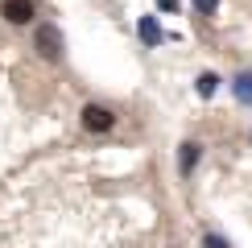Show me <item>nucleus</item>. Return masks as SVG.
<instances>
[{
    "label": "nucleus",
    "mask_w": 252,
    "mask_h": 248,
    "mask_svg": "<svg viewBox=\"0 0 252 248\" xmlns=\"http://www.w3.org/2000/svg\"><path fill=\"white\" fill-rule=\"evenodd\" d=\"M33 50L46 62H58L62 58V33H58V25H37L33 29Z\"/></svg>",
    "instance_id": "obj_1"
},
{
    "label": "nucleus",
    "mask_w": 252,
    "mask_h": 248,
    "mask_svg": "<svg viewBox=\"0 0 252 248\" xmlns=\"http://www.w3.org/2000/svg\"><path fill=\"white\" fill-rule=\"evenodd\" d=\"M79 116H83V128H87V132H108V128H116V112L103 108V103H87Z\"/></svg>",
    "instance_id": "obj_2"
},
{
    "label": "nucleus",
    "mask_w": 252,
    "mask_h": 248,
    "mask_svg": "<svg viewBox=\"0 0 252 248\" xmlns=\"http://www.w3.org/2000/svg\"><path fill=\"white\" fill-rule=\"evenodd\" d=\"M33 13H37L33 0H4V4H0V17H4L8 25H29Z\"/></svg>",
    "instance_id": "obj_3"
},
{
    "label": "nucleus",
    "mask_w": 252,
    "mask_h": 248,
    "mask_svg": "<svg viewBox=\"0 0 252 248\" xmlns=\"http://www.w3.org/2000/svg\"><path fill=\"white\" fill-rule=\"evenodd\" d=\"M198 161H203V145H198V141H182V149H178V174L190 178Z\"/></svg>",
    "instance_id": "obj_4"
},
{
    "label": "nucleus",
    "mask_w": 252,
    "mask_h": 248,
    "mask_svg": "<svg viewBox=\"0 0 252 248\" xmlns=\"http://www.w3.org/2000/svg\"><path fill=\"white\" fill-rule=\"evenodd\" d=\"M232 95L244 103V108H252V70H240V75L232 79Z\"/></svg>",
    "instance_id": "obj_5"
},
{
    "label": "nucleus",
    "mask_w": 252,
    "mask_h": 248,
    "mask_svg": "<svg viewBox=\"0 0 252 248\" xmlns=\"http://www.w3.org/2000/svg\"><path fill=\"white\" fill-rule=\"evenodd\" d=\"M136 33H141V41H145V46H161V41H165L161 25H157L153 17H141V25H136Z\"/></svg>",
    "instance_id": "obj_6"
},
{
    "label": "nucleus",
    "mask_w": 252,
    "mask_h": 248,
    "mask_svg": "<svg viewBox=\"0 0 252 248\" xmlns=\"http://www.w3.org/2000/svg\"><path fill=\"white\" fill-rule=\"evenodd\" d=\"M194 91H198V95H203V99H211L215 91H219V79L211 75V70H203V75L194 79Z\"/></svg>",
    "instance_id": "obj_7"
},
{
    "label": "nucleus",
    "mask_w": 252,
    "mask_h": 248,
    "mask_svg": "<svg viewBox=\"0 0 252 248\" xmlns=\"http://www.w3.org/2000/svg\"><path fill=\"white\" fill-rule=\"evenodd\" d=\"M203 248H232V244H227L223 236H215V232H207V236H203Z\"/></svg>",
    "instance_id": "obj_8"
},
{
    "label": "nucleus",
    "mask_w": 252,
    "mask_h": 248,
    "mask_svg": "<svg viewBox=\"0 0 252 248\" xmlns=\"http://www.w3.org/2000/svg\"><path fill=\"white\" fill-rule=\"evenodd\" d=\"M194 8H198V13H203V17H211L215 8H219V0H194Z\"/></svg>",
    "instance_id": "obj_9"
},
{
    "label": "nucleus",
    "mask_w": 252,
    "mask_h": 248,
    "mask_svg": "<svg viewBox=\"0 0 252 248\" xmlns=\"http://www.w3.org/2000/svg\"><path fill=\"white\" fill-rule=\"evenodd\" d=\"M157 8H165V13H174V8H178V0H157Z\"/></svg>",
    "instance_id": "obj_10"
}]
</instances>
